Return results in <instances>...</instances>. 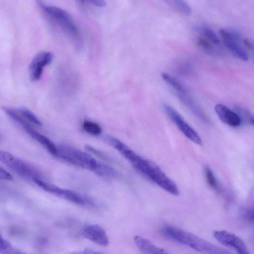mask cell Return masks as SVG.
<instances>
[{
	"mask_svg": "<svg viewBox=\"0 0 254 254\" xmlns=\"http://www.w3.org/2000/svg\"><path fill=\"white\" fill-rule=\"evenodd\" d=\"M127 159L135 169L165 191L174 195H179L177 185L156 164L133 151L128 154Z\"/></svg>",
	"mask_w": 254,
	"mask_h": 254,
	"instance_id": "1",
	"label": "cell"
},
{
	"mask_svg": "<svg viewBox=\"0 0 254 254\" xmlns=\"http://www.w3.org/2000/svg\"><path fill=\"white\" fill-rule=\"evenodd\" d=\"M215 239L222 245L235 250L240 254H249V250L244 242L235 234L225 230L213 231Z\"/></svg>",
	"mask_w": 254,
	"mask_h": 254,
	"instance_id": "7",
	"label": "cell"
},
{
	"mask_svg": "<svg viewBox=\"0 0 254 254\" xmlns=\"http://www.w3.org/2000/svg\"><path fill=\"white\" fill-rule=\"evenodd\" d=\"M58 152L56 156L66 161L86 169L98 174L103 164L94 158L89 154L66 144H61L57 146Z\"/></svg>",
	"mask_w": 254,
	"mask_h": 254,
	"instance_id": "3",
	"label": "cell"
},
{
	"mask_svg": "<svg viewBox=\"0 0 254 254\" xmlns=\"http://www.w3.org/2000/svg\"><path fill=\"white\" fill-rule=\"evenodd\" d=\"M162 107L165 114L188 138L198 145H202L199 135L176 110L167 104H163Z\"/></svg>",
	"mask_w": 254,
	"mask_h": 254,
	"instance_id": "6",
	"label": "cell"
},
{
	"mask_svg": "<svg viewBox=\"0 0 254 254\" xmlns=\"http://www.w3.org/2000/svg\"><path fill=\"white\" fill-rule=\"evenodd\" d=\"M241 215L243 218L249 222L253 221L254 211L253 208H249L243 209Z\"/></svg>",
	"mask_w": 254,
	"mask_h": 254,
	"instance_id": "25",
	"label": "cell"
},
{
	"mask_svg": "<svg viewBox=\"0 0 254 254\" xmlns=\"http://www.w3.org/2000/svg\"><path fill=\"white\" fill-rule=\"evenodd\" d=\"M12 176L3 168L0 167V179L5 180H12Z\"/></svg>",
	"mask_w": 254,
	"mask_h": 254,
	"instance_id": "26",
	"label": "cell"
},
{
	"mask_svg": "<svg viewBox=\"0 0 254 254\" xmlns=\"http://www.w3.org/2000/svg\"><path fill=\"white\" fill-rule=\"evenodd\" d=\"M18 112L26 120L37 126H41L42 123L37 117L30 110L25 107H20Z\"/></svg>",
	"mask_w": 254,
	"mask_h": 254,
	"instance_id": "20",
	"label": "cell"
},
{
	"mask_svg": "<svg viewBox=\"0 0 254 254\" xmlns=\"http://www.w3.org/2000/svg\"><path fill=\"white\" fill-rule=\"evenodd\" d=\"M198 46L203 51L211 54H214L211 44L205 39L200 38L197 40Z\"/></svg>",
	"mask_w": 254,
	"mask_h": 254,
	"instance_id": "23",
	"label": "cell"
},
{
	"mask_svg": "<svg viewBox=\"0 0 254 254\" xmlns=\"http://www.w3.org/2000/svg\"><path fill=\"white\" fill-rule=\"evenodd\" d=\"M234 112L240 117L242 122L251 125H254V120L253 114L246 109L240 107L236 106L234 107Z\"/></svg>",
	"mask_w": 254,
	"mask_h": 254,
	"instance_id": "17",
	"label": "cell"
},
{
	"mask_svg": "<svg viewBox=\"0 0 254 254\" xmlns=\"http://www.w3.org/2000/svg\"><path fill=\"white\" fill-rule=\"evenodd\" d=\"M133 241L139 250L144 253L152 254L168 253L165 250L156 246L148 239L140 236H134Z\"/></svg>",
	"mask_w": 254,
	"mask_h": 254,
	"instance_id": "14",
	"label": "cell"
},
{
	"mask_svg": "<svg viewBox=\"0 0 254 254\" xmlns=\"http://www.w3.org/2000/svg\"><path fill=\"white\" fill-rule=\"evenodd\" d=\"M84 148L86 150H87L89 152H91L92 154H94L95 156L102 159V160H104L106 161H110V159L108 157V156L107 155H106L101 151H100L95 148L93 146L90 145L86 144L85 145Z\"/></svg>",
	"mask_w": 254,
	"mask_h": 254,
	"instance_id": "24",
	"label": "cell"
},
{
	"mask_svg": "<svg viewBox=\"0 0 254 254\" xmlns=\"http://www.w3.org/2000/svg\"><path fill=\"white\" fill-rule=\"evenodd\" d=\"M219 32L223 39L225 45L232 54L241 60L247 61L248 56L247 53L234 39L231 31L221 29Z\"/></svg>",
	"mask_w": 254,
	"mask_h": 254,
	"instance_id": "11",
	"label": "cell"
},
{
	"mask_svg": "<svg viewBox=\"0 0 254 254\" xmlns=\"http://www.w3.org/2000/svg\"><path fill=\"white\" fill-rule=\"evenodd\" d=\"M21 253L22 252L11 245L2 237L0 233V254H16Z\"/></svg>",
	"mask_w": 254,
	"mask_h": 254,
	"instance_id": "19",
	"label": "cell"
},
{
	"mask_svg": "<svg viewBox=\"0 0 254 254\" xmlns=\"http://www.w3.org/2000/svg\"><path fill=\"white\" fill-rule=\"evenodd\" d=\"M83 128L87 133L93 135H98L102 132L100 126L92 121H85L83 124Z\"/></svg>",
	"mask_w": 254,
	"mask_h": 254,
	"instance_id": "21",
	"label": "cell"
},
{
	"mask_svg": "<svg viewBox=\"0 0 254 254\" xmlns=\"http://www.w3.org/2000/svg\"><path fill=\"white\" fill-rule=\"evenodd\" d=\"M179 100L197 117L206 122H209V118L202 109L194 101L188 91L175 93Z\"/></svg>",
	"mask_w": 254,
	"mask_h": 254,
	"instance_id": "13",
	"label": "cell"
},
{
	"mask_svg": "<svg viewBox=\"0 0 254 254\" xmlns=\"http://www.w3.org/2000/svg\"><path fill=\"white\" fill-rule=\"evenodd\" d=\"M199 32L201 33L209 41L214 44H218L219 40L216 34L209 28L202 26L199 28Z\"/></svg>",
	"mask_w": 254,
	"mask_h": 254,
	"instance_id": "22",
	"label": "cell"
},
{
	"mask_svg": "<svg viewBox=\"0 0 254 254\" xmlns=\"http://www.w3.org/2000/svg\"><path fill=\"white\" fill-rule=\"evenodd\" d=\"M96 6L103 7L106 6V2L105 0H85Z\"/></svg>",
	"mask_w": 254,
	"mask_h": 254,
	"instance_id": "27",
	"label": "cell"
},
{
	"mask_svg": "<svg viewBox=\"0 0 254 254\" xmlns=\"http://www.w3.org/2000/svg\"><path fill=\"white\" fill-rule=\"evenodd\" d=\"M35 1L42 11L57 23L67 35L73 39L78 40V29L68 12L61 8L47 5L42 0Z\"/></svg>",
	"mask_w": 254,
	"mask_h": 254,
	"instance_id": "4",
	"label": "cell"
},
{
	"mask_svg": "<svg viewBox=\"0 0 254 254\" xmlns=\"http://www.w3.org/2000/svg\"><path fill=\"white\" fill-rule=\"evenodd\" d=\"M79 1H80L81 2H82L83 3L84 1V0H78Z\"/></svg>",
	"mask_w": 254,
	"mask_h": 254,
	"instance_id": "29",
	"label": "cell"
},
{
	"mask_svg": "<svg viewBox=\"0 0 254 254\" xmlns=\"http://www.w3.org/2000/svg\"><path fill=\"white\" fill-rule=\"evenodd\" d=\"M82 235L87 239L100 246H107L109 243L105 230L97 224L85 226L83 229Z\"/></svg>",
	"mask_w": 254,
	"mask_h": 254,
	"instance_id": "9",
	"label": "cell"
},
{
	"mask_svg": "<svg viewBox=\"0 0 254 254\" xmlns=\"http://www.w3.org/2000/svg\"><path fill=\"white\" fill-rule=\"evenodd\" d=\"M32 138L43 146L52 155L56 156L58 147L49 138L35 130L26 121L23 120L19 125Z\"/></svg>",
	"mask_w": 254,
	"mask_h": 254,
	"instance_id": "10",
	"label": "cell"
},
{
	"mask_svg": "<svg viewBox=\"0 0 254 254\" xmlns=\"http://www.w3.org/2000/svg\"><path fill=\"white\" fill-rule=\"evenodd\" d=\"M161 77L163 80L173 89L174 93H181L188 91L185 87L181 82L167 73L162 72L161 73Z\"/></svg>",
	"mask_w": 254,
	"mask_h": 254,
	"instance_id": "15",
	"label": "cell"
},
{
	"mask_svg": "<svg viewBox=\"0 0 254 254\" xmlns=\"http://www.w3.org/2000/svg\"><path fill=\"white\" fill-rule=\"evenodd\" d=\"M161 231L166 237L201 253L213 254L231 253L194 234L174 226L166 225Z\"/></svg>",
	"mask_w": 254,
	"mask_h": 254,
	"instance_id": "2",
	"label": "cell"
},
{
	"mask_svg": "<svg viewBox=\"0 0 254 254\" xmlns=\"http://www.w3.org/2000/svg\"><path fill=\"white\" fill-rule=\"evenodd\" d=\"M215 111L221 121L226 124L233 127H237L241 125V119L237 113L224 105L216 104Z\"/></svg>",
	"mask_w": 254,
	"mask_h": 254,
	"instance_id": "12",
	"label": "cell"
},
{
	"mask_svg": "<svg viewBox=\"0 0 254 254\" xmlns=\"http://www.w3.org/2000/svg\"><path fill=\"white\" fill-rule=\"evenodd\" d=\"M163 0L171 7L183 14H189L191 12V8L190 6L184 0Z\"/></svg>",
	"mask_w": 254,
	"mask_h": 254,
	"instance_id": "16",
	"label": "cell"
},
{
	"mask_svg": "<svg viewBox=\"0 0 254 254\" xmlns=\"http://www.w3.org/2000/svg\"><path fill=\"white\" fill-rule=\"evenodd\" d=\"M0 162L23 177L33 181L40 178L36 169L10 153L0 150Z\"/></svg>",
	"mask_w": 254,
	"mask_h": 254,
	"instance_id": "5",
	"label": "cell"
},
{
	"mask_svg": "<svg viewBox=\"0 0 254 254\" xmlns=\"http://www.w3.org/2000/svg\"><path fill=\"white\" fill-rule=\"evenodd\" d=\"M53 59L52 53L47 51L41 52L33 58L29 67L31 81H36L41 78L44 67L52 62Z\"/></svg>",
	"mask_w": 254,
	"mask_h": 254,
	"instance_id": "8",
	"label": "cell"
},
{
	"mask_svg": "<svg viewBox=\"0 0 254 254\" xmlns=\"http://www.w3.org/2000/svg\"><path fill=\"white\" fill-rule=\"evenodd\" d=\"M204 175L208 185L212 189L219 191L220 188L211 169L208 166L204 167Z\"/></svg>",
	"mask_w": 254,
	"mask_h": 254,
	"instance_id": "18",
	"label": "cell"
},
{
	"mask_svg": "<svg viewBox=\"0 0 254 254\" xmlns=\"http://www.w3.org/2000/svg\"><path fill=\"white\" fill-rule=\"evenodd\" d=\"M243 42L244 45L246 46V47H247V48L251 50H253V45L250 40H249L248 39H245Z\"/></svg>",
	"mask_w": 254,
	"mask_h": 254,
	"instance_id": "28",
	"label": "cell"
}]
</instances>
